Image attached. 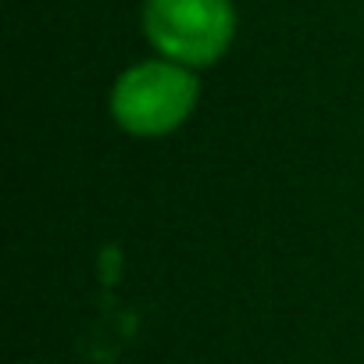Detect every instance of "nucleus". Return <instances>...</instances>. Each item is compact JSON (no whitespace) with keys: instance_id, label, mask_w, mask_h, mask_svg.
Here are the masks:
<instances>
[{"instance_id":"f03ea898","label":"nucleus","mask_w":364,"mask_h":364,"mask_svg":"<svg viewBox=\"0 0 364 364\" xmlns=\"http://www.w3.org/2000/svg\"><path fill=\"white\" fill-rule=\"evenodd\" d=\"M143 33L161 58L208 68L232 47L236 11L232 0H146Z\"/></svg>"},{"instance_id":"f257e3e1","label":"nucleus","mask_w":364,"mask_h":364,"mask_svg":"<svg viewBox=\"0 0 364 364\" xmlns=\"http://www.w3.org/2000/svg\"><path fill=\"white\" fill-rule=\"evenodd\" d=\"M200 82L168 58L139 61L114 79L111 118L132 136H168L197 107Z\"/></svg>"}]
</instances>
